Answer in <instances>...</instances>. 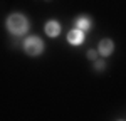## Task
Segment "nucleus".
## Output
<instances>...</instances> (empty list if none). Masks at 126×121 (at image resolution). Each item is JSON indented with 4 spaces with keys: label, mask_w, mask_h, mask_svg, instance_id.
Segmentation results:
<instances>
[{
    "label": "nucleus",
    "mask_w": 126,
    "mask_h": 121,
    "mask_svg": "<svg viewBox=\"0 0 126 121\" xmlns=\"http://www.w3.org/2000/svg\"><path fill=\"white\" fill-rule=\"evenodd\" d=\"M76 25H78V29L81 30H89L91 29V25H93V22H91V19H87V17H79L78 20H76Z\"/></svg>",
    "instance_id": "6"
},
{
    "label": "nucleus",
    "mask_w": 126,
    "mask_h": 121,
    "mask_svg": "<svg viewBox=\"0 0 126 121\" xmlns=\"http://www.w3.org/2000/svg\"><path fill=\"white\" fill-rule=\"evenodd\" d=\"M94 69L96 71H104L106 69V62H104V60H94Z\"/></svg>",
    "instance_id": "7"
},
{
    "label": "nucleus",
    "mask_w": 126,
    "mask_h": 121,
    "mask_svg": "<svg viewBox=\"0 0 126 121\" xmlns=\"http://www.w3.org/2000/svg\"><path fill=\"white\" fill-rule=\"evenodd\" d=\"M113 50H114V42H113L111 39H103L99 44H97V54L103 56V57L111 56Z\"/></svg>",
    "instance_id": "3"
},
{
    "label": "nucleus",
    "mask_w": 126,
    "mask_h": 121,
    "mask_svg": "<svg viewBox=\"0 0 126 121\" xmlns=\"http://www.w3.org/2000/svg\"><path fill=\"white\" fill-rule=\"evenodd\" d=\"M82 40H84V30L81 29H72L67 32V42L69 44H72V45H79V44H82Z\"/></svg>",
    "instance_id": "4"
},
{
    "label": "nucleus",
    "mask_w": 126,
    "mask_h": 121,
    "mask_svg": "<svg viewBox=\"0 0 126 121\" xmlns=\"http://www.w3.org/2000/svg\"><path fill=\"white\" fill-rule=\"evenodd\" d=\"M44 30H46V34H47L49 37L54 39V37H57L59 34H61V25H59V22H56V20H47Z\"/></svg>",
    "instance_id": "5"
},
{
    "label": "nucleus",
    "mask_w": 126,
    "mask_h": 121,
    "mask_svg": "<svg viewBox=\"0 0 126 121\" xmlns=\"http://www.w3.org/2000/svg\"><path fill=\"white\" fill-rule=\"evenodd\" d=\"M87 59L89 60H96V57H97V50H93V49H89L87 50Z\"/></svg>",
    "instance_id": "8"
},
{
    "label": "nucleus",
    "mask_w": 126,
    "mask_h": 121,
    "mask_svg": "<svg viewBox=\"0 0 126 121\" xmlns=\"http://www.w3.org/2000/svg\"><path fill=\"white\" fill-rule=\"evenodd\" d=\"M24 50H25V54L30 56V57L40 56L44 52V42L37 35H29V37L24 39Z\"/></svg>",
    "instance_id": "2"
},
{
    "label": "nucleus",
    "mask_w": 126,
    "mask_h": 121,
    "mask_svg": "<svg viewBox=\"0 0 126 121\" xmlns=\"http://www.w3.org/2000/svg\"><path fill=\"white\" fill-rule=\"evenodd\" d=\"M47 2H49V0H47Z\"/></svg>",
    "instance_id": "9"
},
{
    "label": "nucleus",
    "mask_w": 126,
    "mask_h": 121,
    "mask_svg": "<svg viewBox=\"0 0 126 121\" xmlns=\"http://www.w3.org/2000/svg\"><path fill=\"white\" fill-rule=\"evenodd\" d=\"M5 27H7V30L12 35H17V37L19 35H25L27 30H29V20H27V17L24 14L15 12V14H10L7 17Z\"/></svg>",
    "instance_id": "1"
}]
</instances>
